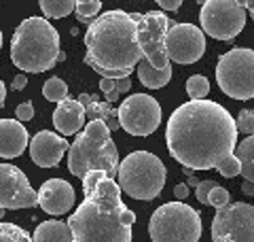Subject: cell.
Instances as JSON below:
<instances>
[{
	"instance_id": "1",
	"label": "cell",
	"mask_w": 254,
	"mask_h": 242,
	"mask_svg": "<svg viewBox=\"0 0 254 242\" xmlns=\"http://www.w3.org/2000/svg\"><path fill=\"white\" fill-rule=\"evenodd\" d=\"M165 140L170 155L182 166L210 170L235 149V119L214 100H189L170 115Z\"/></svg>"
},
{
	"instance_id": "2",
	"label": "cell",
	"mask_w": 254,
	"mask_h": 242,
	"mask_svg": "<svg viewBox=\"0 0 254 242\" xmlns=\"http://www.w3.org/2000/svg\"><path fill=\"white\" fill-rule=\"evenodd\" d=\"M81 181L85 200L66 221L72 242H131L136 213L125 208L117 181L104 170H89Z\"/></svg>"
},
{
	"instance_id": "3",
	"label": "cell",
	"mask_w": 254,
	"mask_h": 242,
	"mask_svg": "<svg viewBox=\"0 0 254 242\" xmlns=\"http://www.w3.org/2000/svg\"><path fill=\"white\" fill-rule=\"evenodd\" d=\"M85 47V64L106 79L129 77L142 58L136 21L119 9L95 15L87 28Z\"/></svg>"
},
{
	"instance_id": "4",
	"label": "cell",
	"mask_w": 254,
	"mask_h": 242,
	"mask_svg": "<svg viewBox=\"0 0 254 242\" xmlns=\"http://www.w3.org/2000/svg\"><path fill=\"white\" fill-rule=\"evenodd\" d=\"M60 34L45 17H28L11 36V62L23 72L41 75L58 64Z\"/></svg>"
},
{
	"instance_id": "5",
	"label": "cell",
	"mask_w": 254,
	"mask_h": 242,
	"mask_svg": "<svg viewBox=\"0 0 254 242\" xmlns=\"http://www.w3.org/2000/svg\"><path fill=\"white\" fill-rule=\"evenodd\" d=\"M117 168L119 153L113 138H110V130L100 119L87 121L83 130L76 134L74 142L68 147L70 174L76 179H83L89 170H104L110 179H115Z\"/></svg>"
},
{
	"instance_id": "6",
	"label": "cell",
	"mask_w": 254,
	"mask_h": 242,
	"mask_svg": "<svg viewBox=\"0 0 254 242\" xmlns=\"http://www.w3.org/2000/svg\"><path fill=\"white\" fill-rule=\"evenodd\" d=\"M168 172L163 161L148 151H133L117 168V185L133 200H155L161 193Z\"/></svg>"
},
{
	"instance_id": "7",
	"label": "cell",
	"mask_w": 254,
	"mask_h": 242,
	"mask_svg": "<svg viewBox=\"0 0 254 242\" xmlns=\"http://www.w3.org/2000/svg\"><path fill=\"white\" fill-rule=\"evenodd\" d=\"M148 234L153 242H199L201 217L182 200L168 202L150 215Z\"/></svg>"
},
{
	"instance_id": "8",
	"label": "cell",
	"mask_w": 254,
	"mask_h": 242,
	"mask_svg": "<svg viewBox=\"0 0 254 242\" xmlns=\"http://www.w3.org/2000/svg\"><path fill=\"white\" fill-rule=\"evenodd\" d=\"M216 83L229 98L250 100L254 96V51L235 47L222 53L216 64Z\"/></svg>"
},
{
	"instance_id": "9",
	"label": "cell",
	"mask_w": 254,
	"mask_h": 242,
	"mask_svg": "<svg viewBox=\"0 0 254 242\" xmlns=\"http://www.w3.org/2000/svg\"><path fill=\"white\" fill-rule=\"evenodd\" d=\"M248 13L237 0H205L199 11L201 32L216 40H233L246 26Z\"/></svg>"
},
{
	"instance_id": "10",
	"label": "cell",
	"mask_w": 254,
	"mask_h": 242,
	"mask_svg": "<svg viewBox=\"0 0 254 242\" xmlns=\"http://www.w3.org/2000/svg\"><path fill=\"white\" fill-rule=\"evenodd\" d=\"M212 242H254V206L248 202H233L216 208Z\"/></svg>"
},
{
	"instance_id": "11",
	"label": "cell",
	"mask_w": 254,
	"mask_h": 242,
	"mask_svg": "<svg viewBox=\"0 0 254 242\" xmlns=\"http://www.w3.org/2000/svg\"><path fill=\"white\" fill-rule=\"evenodd\" d=\"M119 127L131 136H150L161 123V107L148 94H131L117 109Z\"/></svg>"
},
{
	"instance_id": "12",
	"label": "cell",
	"mask_w": 254,
	"mask_h": 242,
	"mask_svg": "<svg viewBox=\"0 0 254 242\" xmlns=\"http://www.w3.org/2000/svg\"><path fill=\"white\" fill-rule=\"evenodd\" d=\"M170 26H172V19L165 13H159V11H148L136 21V38H138V47L142 55L148 60L150 66L161 68V70L172 68L170 58L163 47L165 32H168Z\"/></svg>"
},
{
	"instance_id": "13",
	"label": "cell",
	"mask_w": 254,
	"mask_h": 242,
	"mask_svg": "<svg viewBox=\"0 0 254 242\" xmlns=\"http://www.w3.org/2000/svg\"><path fill=\"white\" fill-rule=\"evenodd\" d=\"M170 62L193 64L205 53V34L193 23H172L163 40Z\"/></svg>"
},
{
	"instance_id": "14",
	"label": "cell",
	"mask_w": 254,
	"mask_h": 242,
	"mask_svg": "<svg viewBox=\"0 0 254 242\" xmlns=\"http://www.w3.org/2000/svg\"><path fill=\"white\" fill-rule=\"evenodd\" d=\"M0 206L4 211L38 206V193L32 189L21 168L13 164H0Z\"/></svg>"
},
{
	"instance_id": "15",
	"label": "cell",
	"mask_w": 254,
	"mask_h": 242,
	"mask_svg": "<svg viewBox=\"0 0 254 242\" xmlns=\"http://www.w3.org/2000/svg\"><path fill=\"white\" fill-rule=\"evenodd\" d=\"M28 144L32 161L41 168H55L70 147L66 138H62L60 134L49 130H41Z\"/></svg>"
},
{
	"instance_id": "16",
	"label": "cell",
	"mask_w": 254,
	"mask_h": 242,
	"mask_svg": "<svg viewBox=\"0 0 254 242\" xmlns=\"http://www.w3.org/2000/svg\"><path fill=\"white\" fill-rule=\"evenodd\" d=\"M74 187L64 179H49L41 185L38 191V206L49 215H66L70 213V208L74 206Z\"/></svg>"
},
{
	"instance_id": "17",
	"label": "cell",
	"mask_w": 254,
	"mask_h": 242,
	"mask_svg": "<svg viewBox=\"0 0 254 242\" xmlns=\"http://www.w3.org/2000/svg\"><path fill=\"white\" fill-rule=\"evenodd\" d=\"M30 142V134L17 119H0V157L13 159L23 155Z\"/></svg>"
},
{
	"instance_id": "18",
	"label": "cell",
	"mask_w": 254,
	"mask_h": 242,
	"mask_svg": "<svg viewBox=\"0 0 254 242\" xmlns=\"http://www.w3.org/2000/svg\"><path fill=\"white\" fill-rule=\"evenodd\" d=\"M53 125L64 136L78 134L85 125V107L74 98H64L53 111Z\"/></svg>"
},
{
	"instance_id": "19",
	"label": "cell",
	"mask_w": 254,
	"mask_h": 242,
	"mask_svg": "<svg viewBox=\"0 0 254 242\" xmlns=\"http://www.w3.org/2000/svg\"><path fill=\"white\" fill-rule=\"evenodd\" d=\"M133 70L138 72L140 83L144 85V87H148V90H161V87L168 85L170 79H172V68L161 70V68L150 66L144 55L140 58V62L136 64V68H133Z\"/></svg>"
},
{
	"instance_id": "20",
	"label": "cell",
	"mask_w": 254,
	"mask_h": 242,
	"mask_svg": "<svg viewBox=\"0 0 254 242\" xmlns=\"http://www.w3.org/2000/svg\"><path fill=\"white\" fill-rule=\"evenodd\" d=\"M32 242H72V234H70L68 223L49 219V221H43L34 230Z\"/></svg>"
},
{
	"instance_id": "21",
	"label": "cell",
	"mask_w": 254,
	"mask_h": 242,
	"mask_svg": "<svg viewBox=\"0 0 254 242\" xmlns=\"http://www.w3.org/2000/svg\"><path fill=\"white\" fill-rule=\"evenodd\" d=\"M85 119H100L110 132L119 130V119H117V109H110L108 102H98L95 96H91V102L85 107Z\"/></svg>"
},
{
	"instance_id": "22",
	"label": "cell",
	"mask_w": 254,
	"mask_h": 242,
	"mask_svg": "<svg viewBox=\"0 0 254 242\" xmlns=\"http://www.w3.org/2000/svg\"><path fill=\"white\" fill-rule=\"evenodd\" d=\"M233 155L242 166L240 174L246 176V181H252L254 179V136L252 134H248V138H244V142L235 144Z\"/></svg>"
},
{
	"instance_id": "23",
	"label": "cell",
	"mask_w": 254,
	"mask_h": 242,
	"mask_svg": "<svg viewBox=\"0 0 254 242\" xmlns=\"http://www.w3.org/2000/svg\"><path fill=\"white\" fill-rule=\"evenodd\" d=\"M76 0H38L41 11L45 13L47 19H62L74 11Z\"/></svg>"
},
{
	"instance_id": "24",
	"label": "cell",
	"mask_w": 254,
	"mask_h": 242,
	"mask_svg": "<svg viewBox=\"0 0 254 242\" xmlns=\"http://www.w3.org/2000/svg\"><path fill=\"white\" fill-rule=\"evenodd\" d=\"M43 96L49 102H62L64 98H68V85H66V81H62L58 77L47 79L45 85H43Z\"/></svg>"
},
{
	"instance_id": "25",
	"label": "cell",
	"mask_w": 254,
	"mask_h": 242,
	"mask_svg": "<svg viewBox=\"0 0 254 242\" xmlns=\"http://www.w3.org/2000/svg\"><path fill=\"white\" fill-rule=\"evenodd\" d=\"M102 9V0H76L74 2V11H76V19L81 23H89L93 21V17L100 13Z\"/></svg>"
},
{
	"instance_id": "26",
	"label": "cell",
	"mask_w": 254,
	"mask_h": 242,
	"mask_svg": "<svg viewBox=\"0 0 254 242\" xmlns=\"http://www.w3.org/2000/svg\"><path fill=\"white\" fill-rule=\"evenodd\" d=\"M0 242H32V236L19 225L0 219Z\"/></svg>"
},
{
	"instance_id": "27",
	"label": "cell",
	"mask_w": 254,
	"mask_h": 242,
	"mask_svg": "<svg viewBox=\"0 0 254 242\" xmlns=\"http://www.w3.org/2000/svg\"><path fill=\"white\" fill-rule=\"evenodd\" d=\"M187 94L190 96V100H203L210 94V83L208 79L201 75H193L187 79Z\"/></svg>"
},
{
	"instance_id": "28",
	"label": "cell",
	"mask_w": 254,
	"mask_h": 242,
	"mask_svg": "<svg viewBox=\"0 0 254 242\" xmlns=\"http://www.w3.org/2000/svg\"><path fill=\"white\" fill-rule=\"evenodd\" d=\"M216 170L222 174V176H227V179H233V176H237L242 172V166H240V161H237V157L233 155H229V157H225L220 161V164L216 166Z\"/></svg>"
},
{
	"instance_id": "29",
	"label": "cell",
	"mask_w": 254,
	"mask_h": 242,
	"mask_svg": "<svg viewBox=\"0 0 254 242\" xmlns=\"http://www.w3.org/2000/svg\"><path fill=\"white\" fill-rule=\"evenodd\" d=\"M229 200H231L229 191L225 187H220V185H214V187L210 189V193H208V202L214 208H222L225 204H229Z\"/></svg>"
},
{
	"instance_id": "30",
	"label": "cell",
	"mask_w": 254,
	"mask_h": 242,
	"mask_svg": "<svg viewBox=\"0 0 254 242\" xmlns=\"http://www.w3.org/2000/svg\"><path fill=\"white\" fill-rule=\"evenodd\" d=\"M235 127H237V132L252 134V130H254V113L250 109L242 111L240 115H237V119H235Z\"/></svg>"
},
{
	"instance_id": "31",
	"label": "cell",
	"mask_w": 254,
	"mask_h": 242,
	"mask_svg": "<svg viewBox=\"0 0 254 242\" xmlns=\"http://www.w3.org/2000/svg\"><path fill=\"white\" fill-rule=\"evenodd\" d=\"M214 185H216L214 181H199L195 185V187H197L195 196H197V200H199L201 204H208V193H210V189L214 187Z\"/></svg>"
},
{
	"instance_id": "32",
	"label": "cell",
	"mask_w": 254,
	"mask_h": 242,
	"mask_svg": "<svg viewBox=\"0 0 254 242\" xmlns=\"http://www.w3.org/2000/svg\"><path fill=\"white\" fill-rule=\"evenodd\" d=\"M15 115H17V121H30L32 117H34V107H32V102H21L17 111H15Z\"/></svg>"
},
{
	"instance_id": "33",
	"label": "cell",
	"mask_w": 254,
	"mask_h": 242,
	"mask_svg": "<svg viewBox=\"0 0 254 242\" xmlns=\"http://www.w3.org/2000/svg\"><path fill=\"white\" fill-rule=\"evenodd\" d=\"M115 90H117L119 94H125V92H129V90H131V81H129V77L115 79Z\"/></svg>"
},
{
	"instance_id": "34",
	"label": "cell",
	"mask_w": 254,
	"mask_h": 242,
	"mask_svg": "<svg viewBox=\"0 0 254 242\" xmlns=\"http://www.w3.org/2000/svg\"><path fill=\"white\" fill-rule=\"evenodd\" d=\"M157 2L163 11H176V9H180L182 0H157Z\"/></svg>"
},
{
	"instance_id": "35",
	"label": "cell",
	"mask_w": 254,
	"mask_h": 242,
	"mask_svg": "<svg viewBox=\"0 0 254 242\" xmlns=\"http://www.w3.org/2000/svg\"><path fill=\"white\" fill-rule=\"evenodd\" d=\"M174 196H176V200H185L189 196V185L187 183H178L176 187H174Z\"/></svg>"
},
{
	"instance_id": "36",
	"label": "cell",
	"mask_w": 254,
	"mask_h": 242,
	"mask_svg": "<svg viewBox=\"0 0 254 242\" xmlns=\"http://www.w3.org/2000/svg\"><path fill=\"white\" fill-rule=\"evenodd\" d=\"M100 90L104 92V94L115 92V79H106V77H102V81H100Z\"/></svg>"
},
{
	"instance_id": "37",
	"label": "cell",
	"mask_w": 254,
	"mask_h": 242,
	"mask_svg": "<svg viewBox=\"0 0 254 242\" xmlns=\"http://www.w3.org/2000/svg\"><path fill=\"white\" fill-rule=\"evenodd\" d=\"M26 85H28V79H26V75L21 72V75H17V77L13 79V85H11V87H13L15 92H19V90H23Z\"/></svg>"
},
{
	"instance_id": "38",
	"label": "cell",
	"mask_w": 254,
	"mask_h": 242,
	"mask_svg": "<svg viewBox=\"0 0 254 242\" xmlns=\"http://www.w3.org/2000/svg\"><path fill=\"white\" fill-rule=\"evenodd\" d=\"M244 9H246V13H252L254 11V0H237Z\"/></svg>"
},
{
	"instance_id": "39",
	"label": "cell",
	"mask_w": 254,
	"mask_h": 242,
	"mask_svg": "<svg viewBox=\"0 0 254 242\" xmlns=\"http://www.w3.org/2000/svg\"><path fill=\"white\" fill-rule=\"evenodd\" d=\"M242 191L246 193V196H252V193H254V189H252V181H246V183L242 185Z\"/></svg>"
},
{
	"instance_id": "40",
	"label": "cell",
	"mask_w": 254,
	"mask_h": 242,
	"mask_svg": "<svg viewBox=\"0 0 254 242\" xmlns=\"http://www.w3.org/2000/svg\"><path fill=\"white\" fill-rule=\"evenodd\" d=\"M4 98H6V87L2 83V79H0V109H2V104H4Z\"/></svg>"
},
{
	"instance_id": "41",
	"label": "cell",
	"mask_w": 254,
	"mask_h": 242,
	"mask_svg": "<svg viewBox=\"0 0 254 242\" xmlns=\"http://www.w3.org/2000/svg\"><path fill=\"white\" fill-rule=\"evenodd\" d=\"M78 102H81L83 104V107H87V104H89L91 102V96L89 94H81V96H78V98H76Z\"/></svg>"
},
{
	"instance_id": "42",
	"label": "cell",
	"mask_w": 254,
	"mask_h": 242,
	"mask_svg": "<svg viewBox=\"0 0 254 242\" xmlns=\"http://www.w3.org/2000/svg\"><path fill=\"white\" fill-rule=\"evenodd\" d=\"M106 98H108V102H117V98H119V92L115 90V92H110V94H106Z\"/></svg>"
},
{
	"instance_id": "43",
	"label": "cell",
	"mask_w": 254,
	"mask_h": 242,
	"mask_svg": "<svg viewBox=\"0 0 254 242\" xmlns=\"http://www.w3.org/2000/svg\"><path fill=\"white\" fill-rule=\"evenodd\" d=\"M197 183H199V181H197V179H195V176H193V174H190V176H189V183H187V185H189V187H195V185H197Z\"/></svg>"
},
{
	"instance_id": "44",
	"label": "cell",
	"mask_w": 254,
	"mask_h": 242,
	"mask_svg": "<svg viewBox=\"0 0 254 242\" xmlns=\"http://www.w3.org/2000/svg\"><path fill=\"white\" fill-rule=\"evenodd\" d=\"M182 172H185V174H187V176H190V174H193V172H195V170H193V168H187V166H185V170H182Z\"/></svg>"
},
{
	"instance_id": "45",
	"label": "cell",
	"mask_w": 254,
	"mask_h": 242,
	"mask_svg": "<svg viewBox=\"0 0 254 242\" xmlns=\"http://www.w3.org/2000/svg\"><path fill=\"white\" fill-rule=\"evenodd\" d=\"M2 217H4V208L0 206V219H2Z\"/></svg>"
},
{
	"instance_id": "46",
	"label": "cell",
	"mask_w": 254,
	"mask_h": 242,
	"mask_svg": "<svg viewBox=\"0 0 254 242\" xmlns=\"http://www.w3.org/2000/svg\"><path fill=\"white\" fill-rule=\"evenodd\" d=\"M0 49H2V32H0Z\"/></svg>"
},
{
	"instance_id": "47",
	"label": "cell",
	"mask_w": 254,
	"mask_h": 242,
	"mask_svg": "<svg viewBox=\"0 0 254 242\" xmlns=\"http://www.w3.org/2000/svg\"><path fill=\"white\" fill-rule=\"evenodd\" d=\"M195 2H199V4H203V2H205V0H195Z\"/></svg>"
}]
</instances>
